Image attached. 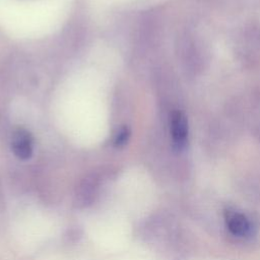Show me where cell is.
I'll list each match as a JSON object with an SVG mask.
<instances>
[{
    "mask_svg": "<svg viewBox=\"0 0 260 260\" xmlns=\"http://www.w3.org/2000/svg\"><path fill=\"white\" fill-rule=\"evenodd\" d=\"M224 221L229 232L237 238L246 239L255 234V225L253 221L240 211H228L224 216Z\"/></svg>",
    "mask_w": 260,
    "mask_h": 260,
    "instance_id": "obj_1",
    "label": "cell"
},
{
    "mask_svg": "<svg viewBox=\"0 0 260 260\" xmlns=\"http://www.w3.org/2000/svg\"><path fill=\"white\" fill-rule=\"evenodd\" d=\"M171 135L176 149L185 148L188 141V122L182 112L176 111L171 116Z\"/></svg>",
    "mask_w": 260,
    "mask_h": 260,
    "instance_id": "obj_2",
    "label": "cell"
},
{
    "mask_svg": "<svg viewBox=\"0 0 260 260\" xmlns=\"http://www.w3.org/2000/svg\"><path fill=\"white\" fill-rule=\"evenodd\" d=\"M11 148L18 158H29L32 153V137L30 133L23 128L15 129L11 137Z\"/></svg>",
    "mask_w": 260,
    "mask_h": 260,
    "instance_id": "obj_3",
    "label": "cell"
},
{
    "mask_svg": "<svg viewBox=\"0 0 260 260\" xmlns=\"http://www.w3.org/2000/svg\"><path fill=\"white\" fill-rule=\"evenodd\" d=\"M130 137V131L127 127H122L116 134L114 139V144L117 147H121L127 143Z\"/></svg>",
    "mask_w": 260,
    "mask_h": 260,
    "instance_id": "obj_4",
    "label": "cell"
}]
</instances>
